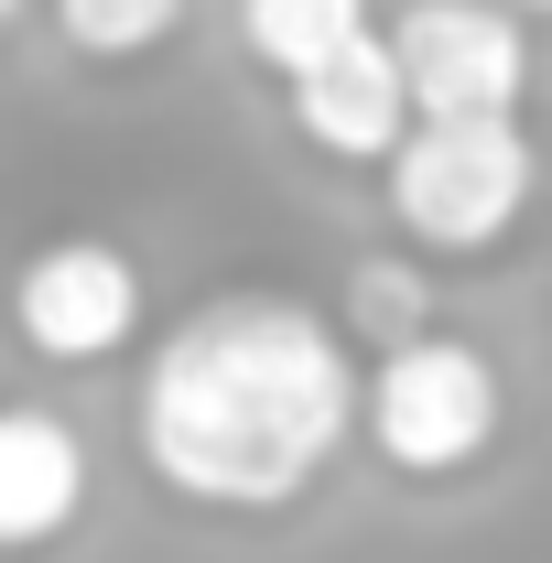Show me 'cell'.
<instances>
[{
    "instance_id": "cell-1",
    "label": "cell",
    "mask_w": 552,
    "mask_h": 563,
    "mask_svg": "<svg viewBox=\"0 0 552 563\" xmlns=\"http://www.w3.org/2000/svg\"><path fill=\"white\" fill-rule=\"evenodd\" d=\"M357 444V347L303 292H217L141 368V466L185 509L272 520Z\"/></svg>"
},
{
    "instance_id": "cell-2",
    "label": "cell",
    "mask_w": 552,
    "mask_h": 563,
    "mask_svg": "<svg viewBox=\"0 0 552 563\" xmlns=\"http://www.w3.org/2000/svg\"><path fill=\"white\" fill-rule=\"evenodd\" d=\"M498 433H509V379L455 325H422V336H401L357 368V444L412 488H444V477L487 466Z\"/></svg>"
},
{
    "instance_id": "cell-3",
    "label": "cell",
    "mask_w": 552,
    "mask_h": 563,
    "mask_svg": "<svg viewBox=\"0 0 552 563\" xmlns=\"http://www.w3.org/2000/svg\"><path fill=\"white\" fill-rule=\"evenodd\" d=\"M379 185H390V217H401L412 261H487L531 217L542 152H531L520 120H412L390 141Z\"/></svg>"
},
{
    "instance_id": "cell-4",
    "label": "cell",
    "mask_w": 552,
    "mask_h": 563,
    "mask_svg": "<svg viewBox=\"0 0 552 563\" xmlns=\"http://www.w3.org/2000/svg\"><path fill=\"white\" fill-rule=\"evenodd\" d=\"M379 44L412 120H520L531 98V11L509 0H412Z\"/></svg>"
},
{
    "instance_id": "cell-5",
    "label": "cell",
    "mask_w": 552,
    "mask_h": 563,
    "mask_svg": "<svg viewBox=\"0 0 552 563\" xmlns=\"http://www.w3.org/2000/svg\"><path fill=\"white\" fill-rule=\"evenodd\" d=\"M141 314H152V292L120 239H44L11 272V336L44 368H109L141 336Z\"/></svg>"
},
{
    "instance_id": "cell-6",
    "label": "cell",
    "mask_w": 552,
    "mask_h": 563,
    "mask_svg": "<svg viewBox=\"0 0 552 563\" xmlns=\"http://www.w3.org/2000/svg\"><path fill=\"white\" fill-rule=\"evenodd\" d=\"M98 488V455L66 412L44 401H0V553H55Z\"/></svg>"
},
{
    "instance_id": "cell-7",
    "label": "cell",
    "mask_w": 552,
    "mask_h": 563,
    "mask_svg": "<svg viewBox=\"0 0 552 563\" xmlns=\"http://www.w3.org/2000/svg\"><path fill=\"white\" fill-rule=\"evenodd\" d=\"M281 98H292V131L314 141L325 163H346V174H379V163H390V141L412 131V98H401V76H390L379 22H368L357 44H336L314 76H292Z\"/></svg>"
},
{
    "instance_id": "cell-8",
    "label": "cell",
    "mask_w": 552,
    "mask_h": 563,
    "mask_svg": "<svg viewBox=\"0 0 552 563\" xmlns=\"http://www.w3.org/2000/svg\"><path fill=\"white\" fill-rule=\"evenodd\" d=\"M325 325H336L346 347H368V357L401 347V336H422V325H433V261H412L401 239H390V250H357Z\"/></svg>"
},
{
    "instance_id": "cell-9",
    "label": "cell",
    "mask_w": 552,
    "mask_h": 563,
    "mask_svg": "<svg viewBox=\"0 0 552 563\" xmlns=\"http://www.w3.org/2000/svg\"><path fill=\"white\" fill-rule=\"evenodd\" d=\"M368 33V0H239V44H250V66H272L281 87L292 76H314L336 44Z\"/></svg>"
},
{
    "instance_id": "cell-10",
    "label": "cell",
    "mask_w": 552,
    "mask_h": 563,
    "mask_svg": "<svg viewBox=\"0 0 552 563\" xmlns=\"http://www.w3.org/2000/svg\"><path fill=\"white\" fill-rule=\"evenodd\" d=\"M196 0H55V33H66L87 66H141L185 33Z\"/></svg>"
},
{
    "instance_id": "cell-11",
    "label": "cell",
    "mask_w": 552,
    "mask_h": 563,
    "mask_svg": "<svg viewBox=\"0 0 552 563\" xmlns=\"http://www.w3.org/2000/svg\"><path fill=\"white\" fill-rule=\"evenodd\" d=\"M509 11H542V0H509Z\"/></svg>"
},
{
    "instance_id": "cell-12",
    "label": "cell",
    "mask_w": 552,
    "mask_h": 563,
    "mask_svg": "<svg viewBox=\"0 0 552 563\" xmlns=\"http://www.w3.org/2000/svg\"><path fill=\"white\" fill-rule=\"evenodd\" d=\"M11 11H22V0H0V22H11Z\"/></svg>"
}]
</instances>
